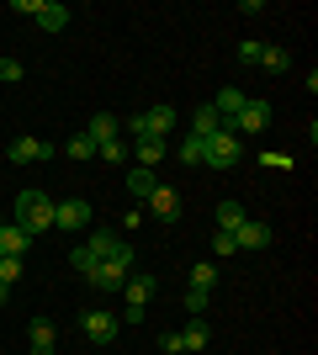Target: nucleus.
Here are the masks:
<instances>
[{"mask_svg": "<svg viewBox=\"0 0 318 355\" xmlns=\"http://www.w3.org/2000/svg\"><path fill=\"white\" fill-rule=\"evenodd\" d=\"M69 266L75 270H91V266H117V270H127L133 276V266H138V254H133V244L122 234H112V228H96L85 244H80L75 254H69Z\"/></svg>", "mask_w": 318, "mask_h": 355, "instance_id": "nucleus-1", "label": "nucleus"}, {"mask_svg": "<svg viewBox=\"0 0 318 355\" xmlns=\"http://www.w3.org/2000/svg\"><path fill=\"white\" fill-rule=\"evenodd\" d=\"M16 223H21V228H27L32 239L43 234V228H53V196H43L37 186L16 191Z\"/></svg>", "mask_w": 318, "mask_h": 355, "instance_id": "nucleus-2", "label": "nucleus"}, {"mask_svg": "<svg viewBox=\"0 0 318 355\" xmlns=\"http://www.w3.org/2000/svg\"><path fill=\"white\" fill-rule=\"evenodd\" d=\"M239 159H244V144L228 133V128H218L212 138H202V164H207V170H233Z\"/></svg>", "mask_w": 318, "mask_h": 355, "instance_id": "nucleus-3", "label": "nucleus"}, {"mask_svg": "<svg viewBox=\"0 0 318 355\" xmlns=\"http://www.w3.org/2000/svg\"><path fill=\"white\" fill-rule=\"evenodd\" d=\"M154 292H159V282H154L149 270L127 276V282H122V297H127V313H122V318H127V324H138V318H143V308L154 302Z\"/></svg>", "mask_w": 318, "mask_h": 355, "instance_id": "nucleus-4", "label": "nucleus"}, {"mask_svg": "<svg viewBox=\"0 0 318 355\" xmlns=\"http://www.w3.org/2000/svg\"><path fill=\"white\" fill-rule=\"evenodd\" d=\"M265 122H271V101H244V112L233 122H223V128L244 144V138H260V133H265Z\"/></svg>", "mask_w": 318, "mask_h": 355, "instance_id": "nucleus-5", "label": "nucleus"}, {"mask_svg": "<svg viewBox=\"0 0 318 355\" xmlns=\"http://www.w3.org/2000/svg\"><path fill=\"white\" fill-rule=\"evenodd\" d=\"M117 329H122L117 313H101V308H96V313H80V334H85L91 345H112V340H117Z\"/></svg>", "mask_w": 318, "mask_h": 355, "instance_id": "nucleus-6", "label": "nucleus"}, {"mask_svg": "<svg viewBox=\"0 0 318 355\" xmlns=\"http://www.w3.org/2000/svg\"><path fill=\"white\" fill-rule=\"evenodd\" d=\"M96 207L85 196H69V202H53V228H91Z\"/></svg>", "mask_w": 318, "mask_h": 355, "instance_id": "nucleus-7", "label": "nucleus"}, {"mask_svg": "<svg viewBox=\"0 0 318 355\" xmlns=\"http://www.w3.org/2000/svg\"><path fill=\"white\" fill-rule=\"evenodd\" d=\"M6 154H11V164H43V159H53V144H43V138H11Z\"/></svg>", "mask_w": 318, "mask_h": 355, "instance_id": "nucleus-8", "label": "nucleus"}, {"mask_svg": "<svg viewBox=\"0 0 318 355\" xmlns=\"http://www.w3.org/2000/svg\"><path fill=\"white\" fill-rule=\"evenodd\" d=\"M175 122H181V117H175V106H165V101L149 106V112H143V138H165V144H170Z\"/></svg>", "mask_w": 318, "mask_h": 355, "instance_id": "nucleus-9", "label": "nucleus"}, {"mask_svg": "<svg viewBox=\"0 0 318 355\" xmlns=\"http://www.w3.org/2000/svg\"><path fill=\"white\" fill-rule=\"evenodd\" d=\"M27 345H32V355H53V350H59V329H53V318H32V324H27Z\"/></svg>", "mask_w": 318, "mask_h": 355, "instance_id": "nucleus-10", "label": "nucleus"}, {"mask_svg": "<svg viewBox=\"0 0 318 355\" xmlns=\"http://www.w3.org/2000/svg\"><path fill=\"white\" fill-rule=\"evenodd\" d=\"M143 207H149L159 223H175V218H181V191H175V186H159V191H154Z\"/></svg>", "mask_w": 318, "mask_h": 355, "instance_id": "nucleus-11", "label": "nucleus"}, {"mask_svg": "<svg viewBox=\"0 0 318 355\" xmlns=\"http://www.w3.org/2000/svg\"><path fill=\"white\" fill-rule=\"evenodd\" d=\"M233 244H239V250H265V244H271V228L255 223V218H244L239 228H233Z\"/></svg>", "mask_w": 318, "mask_h": 355, "instance_id": "nucleus-12", "label": "nucleus"}, {"mask_svg": "<svg viewBox=\"0 0 318 355\" xmlns=\"http://www.w3.org/2000/svg\"><path fill=\"white\" fill-rule=\"evenodd\" d=\"M27 250H32L27 228H21V223H0V254H16V260H21Z\"/></svg>", "mask_w": 318, "mask_h": 355, "instance_id": "nucleus-13", "label": "nucleus"}, {"mask_svg": "<svg viewBox=\"0 0 318 355\" xmlns=\"http://www.w3.org/2000/svg\"><path fill=\"white\" fill-rule=\"evenodd\" d=\"M127 191H133V202L143 207V202L159 191V175H154V170H143V164H133V170H127Z\"/></svg>", "mask_w": 318, "mask_h": 355, "instance_id": "nucleus-14", "label": "nucleus"}, {"mask_svg": "<svg viewBox=\"0 0 318 355\" xmlns=\"http://www.w3.org/2000/svg\"><path fill=\"white\" fill-rule=\"evenodd\" d=\"M244 101H249V96H244L239 85H223V90H218V101H212V112H218L223 122H233V117L244 112Z\"/></svg>", "mask_w": 318, "mask_h": 355, "instance_id": "nucleus-15", "label": "nucleus"}, {"mask_svg": "<svg viewBox=\"0 0 318 355\" xmlns=\"http://www.w3.org/2000/svg\"><path fill=\"white\" fill-rule=\"evenodd\" d=\"M85 282H91L96 292H122L127 270H117V266H91V270H85Z\"/></svg>", "mask_w": 318, "mask_h": 355, "instance_id": "nucleus-16", "label": "nucleus"}, {"mask_svg": "<svg viewBox=\"0 0 318 355\" xmlns=\"http://www.w3.org/2000/svg\"><path fill=\"white\" fill-rule=\"evenodd\" d=\"M37 27H43V32H64V27H69V6L43 0V6H37Z\"/></svg>", "mask_w": 318, "mask_h": 355, "instance_id": "nucleus-17", "label": "nucleus"}, {"mask_svg": "<svg viewBox=\"0 0 318 355\" xmlns=\"http://www.w3.org/2000/svg\"><path fill=\"white\" fill-rule=\"evenodd\" d=\"M85 133H91V144H112V138H122V122L112 117V112H96Z\"/></svg>", "mask_w": 318, "mask_h": 355, "instance_id": "nucleus-18", "label": "nucleus"}, {"mask_svg": "<svg viewBox=\"0 0 318 355\" xmlns=\"http://www.w3.org/2000/svg\"><path fill=\"white\" fill-rule=\"evenodd\" d=\"M181 334V350H207V340H212V329H207V318H191L186 329H175Z\"/></svg>", "mask_w": 318, "mask_h": 355, "instance_id": "nucleus-19", "label": "nucleus"}, {"mask_svg": "<svg viewBox=\"0 0 318 355\" xmlns=\"http://www.w3.org/2000/svg\"><path fill=\"white\" fill-rule=\"evenodd\" d=\"M218 128H223V117L212 112V101L191 112V138H212V133H218Z\"/></svg>", "mask_w": 318, "mask_h": 355, "instance_id": "nucleus-20", "label": "nucleus"}, {"mask_svg": "<svg viewBox=\"0 0 318 355\" xmlns=\"http://www.w3.org/2000/svg\"><path fill=\"white\" fill-rule=\"evenodd\" d=\"M138 164H143V170H154V164H159V159H165V154H170V144H165V138H138Z\"/></svg>", "mask_w": 318, "mask_h": 355, "instance_id": "nucleus-21", "label": "nucleus"}, {"mask_svg": "<svg viewBox=\"0 0 318 355\" xmlns=\"http://www.w3.org/2000/svg\"><path fill=\"white\" fill-rule=\"evenodd\" d=\"M64 154H69V159H91L96 154V144H91V133H85V128H80L75 138H64Z\"/></svg>", "mask_w": 318, "mask_h": 355, "instance_id": "nucleus-22", "label": "nucleus"}, {"mask_svg": "<svg viewBox=\"0 0 318 355\" xmlns=\"http://www.w3.org/2000/svg\"><path fill=\"white\" fill-rule=\"evenodd\" d=\"M244 218H249V212H244L239 202H223V207H218V228H223V234H233Z\"/></svg>", "mask_w": 318, "mask_h": 355, "instance_id": "nucleus-23", "label": "nucleus"}, {"mask_svg": "<svg viewBox=\"0 0 318 355\" xmlns=\"http://www.w3.org/2000/svg\"><path fill=\"white\" fill-rule=\"evenodd\" d=\"M181 302H186V313H191V318H202V313L212 308V292H202V286H186Z\"/></svg>", "mask_w": 318, "mask_h": 355, "instance_id": "nucleus-24", "label": "nucleus"}, {"mask_svg": "<svg viewBox=\"0 0 318 355\" xmlns=\"http://www.w3.org/2000/svg\"><path fill=\"white\" fill-rule=\"evenodd\" d=\"M191 286L212 292V286H218V266H212V260H197V266H191Z\"/></svg>", "mask_w": 318, "mask_h": 355, "instance_id": "nucleus-25", "label": "nucleus"}, {"mask_svg": "<svg viewBox=\"0 0 318 355\" xmlns=\"http://www.w3.org/2000/svg\"><path fill=\"white\" fill-rule=\"evenodd\" d=\"M260 69H271V74H287V69H292V53H287V48H265Z\"/></svg>", "mask_w": 318, "mask_h": 355, "instance_id": "nucleus-26", "label": "nucleus"}, {"mask_svg": "<svg viewBox=\"0 0 318 355\" xmlns=\"http://www.w3.org/2000/svg\"><path fill=\"white\" fill-rule=\"evenodd\" d=\"M175 154H181V164H202V138H191V133H186L181 144H175Z\"/></svg>", "mask_w": 318, "mask_h": 355, "instance_id": "nucleus-27", "label": "nucleus"}, {"mask_svg": "<svg viewBox=\"0 0 318 355\" xmlns=\"http://www.w3.org/2000/svg\"><path fill=\"white\" fill-rule=\"evenodd\" d=\"M21 282V260L16 254H0V286H16Z\"/></svg>", "mask_w": 318, "mask_h": 355, "instance_id": "nucleus-28", "label": "nucleus"}, {"mask_svg": "<svg viewBox=\"0 0 318 355\" xmlns=\"http://www.w3.org/2000/svg\"><path fill=\"white\" fill-rule=\"evenodd\" d=\"M212 254H239V244H233V234H223V228H218V234H212Z\"/></svg>", "mask_w": 318, "mask_h": 355, "instance_id": "nucleus-29", "label": "nucleus"}, {"mask_svg": "<svg viewBox=\"0 0 318 355\" xmlns=\"http://www.w3.org/2000/svg\"><path fill=\"white\" fill-rule=\"evenodd\" d=\"M96 148H101V159H112V164L127 159V144H122V138H112V144H96Z\"/></svg>", "mask_w": 318, "mask_h": 355, "instance_id": "nucleus-30", "label": "nucleus"}, {"mask_svg": "<svg viewBox=\"0 0 318 355\" xmlns=\"http://www.w3.org/2000/svg\"><path fill=\"white\" fill-rule=\"evenodd\" d=\"M265 59V43H239V64H260Z\"/></svg>", "mask_w": 318, "mask_h": 355, "instance_id": "nucleus-31", "label": "nucleus"}, {"mask_svg": "<svg viewBox=\"0 0 318 355\" xmlns=\"http://www.w3.org/2000/svg\"><path fill=\"white\" fill-rule=\"evenodd\" d=\"M0 80H6V85H16V80H21V64H16V59H0Z\"/></svg>", "mask_w": 318, "mask_h": 355, "instance_id": "nucleus-32", "label": "nucleus"}, {"mask_svg": "<svg viewBox=\"0 0 318 355\" xmlns=\"http://www.w3.org/2000/svg\"><path fill=\"white\" fill-rule=\"evenodd\" d=\"M37 6H43V0H11V11H16V16H37Z\"/></svg>", "mask_w": 318, "mask_h": 355, "instance_id": "nucleus-33", "label": "nucleus"}, {"mask_svg": "<svg viewBox=\"0 0 318 355\" xmlns=\"http://www.w3.org/2000/svg\"><path fill=\"white\" fill-rule=\"evenodd\" d=\"M159 350H165V355H181V334H175V329H170L165 340H159Z\"/></svg>", "mask_w": 318, "mask_h": 355, "instance_id": "nucleus-34", "label": "nucleus"}, {"mask_svg": "<svg viewBox=\"0 0 318 355\" xmlns=\"http://www.w3.org/2000/svg\"><path fill=\"white\" fill-rule=\"evenodd\" d=\"M6 302H11V286H0V308H6Z\"/></svg>", "mask_w": 318, "mask_h": 355, "instance_id": "nucleus-35", "label": "nucleus"}]
</instances>
